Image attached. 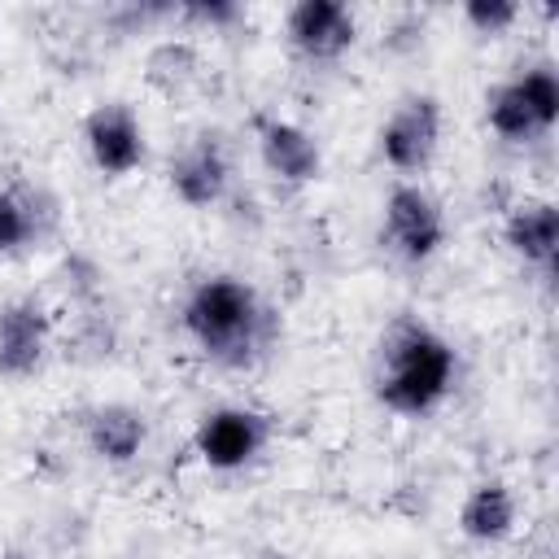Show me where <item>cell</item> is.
I'll return each mask as SVG.
<instances>
[{
	"mask_svg": "<svg viewBox=\"0 0 559 559\" xmlns=\"http://www.w3.org/2000/svg\"><path fill=\"white\" fill-rule=\"evenodd\" d=\"M511 79H515L524 105L533 109V118L542 122V131L550 135L555 122H559V74L546 61H537V66H524L520 74H511Z\"/></svg>",
	"mask_w": 559,
	"mask_h": 559,
	"instance_id": "obj_16",
	"label": "cell"
},
{
	"mask_svg": "<svg viewBox=\"0 0 559 559\" xmlns=\"http://www.w3.org/2000/svg\"><path fill=\"white\" fill-rule=\"evenodd\" d=\"M83 148L87 162L105 175V179H127L144 166L148 140H144V122L127 100H100L87 109L83 118Z\"/></svg>",
	"mask_w": 559,
	"mask_h": 559,
	"instance_id": "obj_7",
	"label": "cell"
},
{
	"mask_svg": "<svg viewBox=\"0 0 559 559\" xmlns=\"http://www.w3.org/2000/svg\"><path fill=\"white\" fill-rule=\"evenodd\" d=\"M266 445H271V415L240 402L205 411L192 432V450L210 472H245L249 463H258Z\"/></svg>",
	"mask_w": 559,
	"mask_h": 559,
	"instance_id": "obj_5",
	"label": "cell"
},
{
	"mask_svg": "<svg viewBox=\"0 0 559 559\" xmlns=\"http://www.w3.org/2000/svg\"><path fill=\"white\" fill-rule=\"evenodd\" d=\"M445 210L419 179H397L380 205V249L402 266H428L445 249Z\"/></svg>",
	"mask_w": 559,
	"mask_h": 559,
	"instance_id": "obj_3",
	"label": "cell"
},
{
	"mask_svg": "<svg viewBox=\"0 0 559 559\" xmlns=\"http://www.w3.org/2000/svg\"><path fill=\"white\" fill-rule=\"evenodd\" d=\"M148 83L166 96H179L197 83V52L188 44H162L148 52Z\"/></svg>",
	"mask_w": 559,
	"mask_h": 559,
	"instance_id": "obj_17",
	"label": "cell"
},
{
	"mask_svg": "<svg viewBox=\"0 0 559 559\" xmlns=\"http://www.w3.org/2000/svg\"><path fill=\"white\" fill-rule=\"evenodd\" d=\"M459 384V349L419 314H397L371 354V393L397 419H428Z\"/></svg>",
	"mask_w": 559,
	"mask_h": 559,
	"instance_id": "obj_2",
	"label": "cell"
},
{
	"mask_svg": "<svg viewBox=\"0 0 559 559\" xmlns=\"http://www.w3.org/2000/svg\"><path fill=\"white\" fill-rule=\"evenodd\" d=\"M179 17L192 22V26H205V31H231L236 22H245V4H236V0H192V4H179Z\"/></svg>",
	"mask_w": 559,
	"mask_h": 559,
	"instance_id": "obj_19",
	"label": "cell"
},
{
	"mask_svg": "<svg viewBox=\"0 0 559 559\" xmlns=\"http://www.w3.org/2000/svg\"><path fill=\"white\" fill-rule=\"evenodd\" d=\"M166 183L179 205L214 210L231 192V153L218 131H192L166 162Z\"/></svg>",
	"mask_w": 559,
	"mask_h": 559,
	"instance_id": "obj_6",
	"label": "cell"
},
{
	"mask_svg": "<svg viewBox=\"0 0 559 559\" xmlns=\"http://www.w3.org/2000/svg\"><path fill=\"white\" fill-rule=\"evenodd\" d=\"M83 445L109 467H131L148 445V415L131 402H100L83 415Z\"/></svg>",
	"mask_w": 559,
	"mask_h": 559,
	"instance_id": "obj_12",
	"label": "cell"
},
{
	"mask_svg": "<svg viewBox=\"0 0 559 559\" xmlns=\"http://www.w3.org/2000/svg\"><path fill=\"white\" fill-rule=\"evenodd\" d=\"M485 127H489L502 144H533V140L546 135L542 122L533 118V109L524 105L515 79H502V83H493V87L485 92Z\"/></svg>",
	"mask_w": 559,
	"mask_h": 559,
	"instance_id": "obj_15",
	"label": "cell"
},
{
	"mask_svg": "<svg viewBox=\"0 0 559 559\" xmlns=\"http://www.w3.org/2000/svg\"><path fill=\"white\" fill-rule=\"evenodd\" d=\"M57 227V201L31 179L0 183V258H22L39 249Z\"/></svg>",
	"mask_w": 559,
	"mask_h": 559,
	"instance_id": "obj_11",
	"label": "cell"
},
{
	"mask_svg": "<svg viewBox=\"0 0 559 559\" xmlns=\"http://www.w3.org/2000/svg\"><path fill=\"white\" fill-rule=\"evenodd\" d=\"M437 148H441V100L432 92H406L376 131L380 162L393 175L415 179L437 162Z\"/></svg>",
	"mask_w": 559,
	"mask_h": 559,
	"instance_id": "obj_4",
	"label": "cell"
},
{
	"mask_svg": "<svg viewBox=\"0 0 559 559\" xmlns=\"http://www.w3.org/2000/svg\"><path fill=\"white\" fill-rule=\"evenodd\" d=\"M463 22L472 26V35L498 39L520 22V4L515 0H467L463 4Z\"/></svg>",
	"mask_w": 559,
	"mask_h": 559,
	"instance_id": "obj_18",
	"label": "cell"
},
{
	"mask_svg": "<svg viewBox=\"0 0 559 559\" xmlns=\"http://www.w3.org/2000/svg\"><path fill=\"white\" fill-rule=\"evenodd\" d=\"M284 44L310 66H332L358 44V13L341 0H297L284 13Z\"/></svg>",
	"mask_w": 559,
	"mask_h": 559,
	"instance_id": "obj_8",
	"label": "cell"
},
{
	"mask_svg": "<svg viewBox=\"0 0 559 559\" xmlns=\"http://www.w3.org/2000/svg\"><path fill=\"white\" fill-rule=\"evenodd\" d=\"M454 524L472 546H502L520 524V502L507 480H476L463 493Z\"/></svg>",
	"mask_w": 559,
	"mask_h": 559,
	"instance_id": "obj_14",
	"label": "cell"
},
{
	"mask_svg": "<svg viewBox=\"0 0 559 559\" xmlns=\"http://www.w3.org/2000/svg\"><path fill=\"white\" fill-rule=\"evenodd\" d=\"M502 245L511 258H520L528 271L550 275L559 262V210L546 197H528L507 210L502 218Z\"/></svg>",
	"mask_w": 559,
	"mask_h": 559,
	"instance_id": "obj_13",
	"label": "cell"
},
{
	"mask_svg": "<svg viewBox=\"0 0 559 559\" xmlns=\"http://www.w3.org/2000/svg\"><path fill=\"white\" fill-rule=\"evenodd\" d=\"M52 354V314L39 297L22 293L0 301V380H31Z\"/></svg>",
	"mask_w": 559,
	"mask_h": 559,
	"instance_id": "obj_10",
	"label": "cell"
},
{
	"mask_svg": "<svg viewBox=\"0 0 559 559\" xmlns=\"http://www.w3.org/2000/svg\"><path fill=\"white\" fill-rule=\"evenodd\" d=\"M179 332L192 349L223 371H253L280 341V314L236 271H205L179 301Z\"/></svg>",
	"mask_w": 559,
	"mask_h": 559,
	"instance_id": "obj_1",
	"label": "cell"
},
{
	"mask_svg": "<svg viewBox=\"0 0 559 559\" xmlns=\"http://www.w3.org/2000/svg\"><path fill=\"white\" fill-rule=\"evenodd\" d=\"M253 144H258L262 170L280 188H310L323 175V144L293 118L253 114Z\"/></svg>",
	"mask_w": 559,
	"mask_h": 559,
	"instance_id": "obj_9",
	"label": "cell"
}]
</instances>
